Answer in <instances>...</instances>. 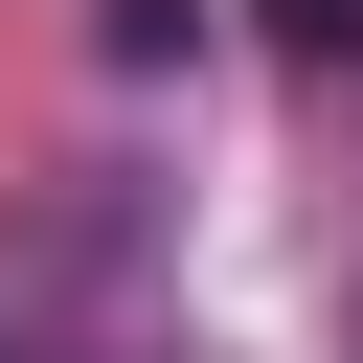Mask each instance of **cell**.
Listing matches in <instances>:
<instances>
[{"mask_svg": "<svg viewBox=\"0 0 363 363\" xmlns=\"http://www.w3.org/2000/svg\"><path fill=\"white\" fill-rule=\"evenodd\" d=\"M250 23H272L295 68H363V0H250Z\"/></svg>", "mask_w": 363, "mask_h": 363, "instance_id": "1", "label": "cell"}, {"mask_svg": "<svg viewBox=\"0 0 363 363\" xmlns=\"http://www.w3.org/2000/svg\"><path fill=\"white\" fill-rule=\"evenodd\" d=\"M340 363H363V318H340Z\"/></svg>", "mask_w": 363, "mask_h": 363, "instance_id": "2", "label": "cell"}]
</instances>
